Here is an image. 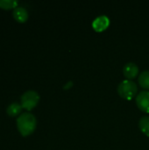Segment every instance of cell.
Masks as SVG:
<instances>
[{
    "mask_svg": "<svg viewBox=\"0 0 149 150\" xmlns=\"http://www.w3.org/2000/svg\"><path fill=\"white\" fill-rule=\"evenodd\" d=\"M40 95L35 91H26L24 92L20 98L21 105L27 111L33 109L40 101Z\"/></svg>",
    "mask_w": 149,
    "mask_h": 150,
    "instance_id": "3957f363",
    "label": "cell"
},
{
    "mask_svg": "<svg viewBox=\"0 0 149 150\" xmlns=\"http://www.w3.org/2000/svg\"><path fill=\"white\" fill-rule=\"evenodd\" d=\"M17 0H0V8L4 10H10V9H15L18 5Z\"/></svg>",
    "mask_w": 149,
    "mask_h": 150,
    "instance_id": "8fae6325",
    "label": "cell"
},
{
    "mask_svg": "<svg viewBox=\"0 0 149 150\" xmlns=\"http://www.w3.org/2000/svg\"><path fill=\"white\" fill-rule=\"evenodd\" d=\"M139 127H140V129L141 130V132L149 137V117L148 116H145V117H142L141 120H140V122H139Z\"/></svg>",
    "mask_w": 149,
    "mask_h": 150,
    "instance_id": "30bf717a",
    "label": "cell"
},
{
    "mask_svg": "<svg viewBox=\"0 0 149 150\" xmlns=\"http://www.w3.org/2000/svg\"><path fill=\"white\" fill-rule=\"evenodd\" d=\"M123 73H124V76L128 80H132V79L135 78L138 76L139 68L134 62H128L124 66Z\"/></svg>",
    "mask_w": 149,
    "mask_h": 150,
    "instance_id": "8992f818",
    "label": "cell"
},
{
    "mask_svg": "<svg viewBox=\"0 0 149 150\" xmlns=\"http://www.w3.org/2000/svg\"><path fill=\"white\" fill-rule=\"evenodd\" d=\"M139 83L142 88L149 90V70L141 72L139 76Z\"/></svg>",
    "mask_w": 149,
    "mask_h": 150,
    "instance_id": "9c48e42d",
    "label": "cell"
},
{
    "mask_svg": "<svg viewBox=\"0 0 149 150\" xmlns=\"http://www.w3.org/2000/svg\"><path fill=\"white\" fill-rule=\"evenodd\" d=\"M138 87L136 83L132 80H124L118 86V93L119 95L126 100L133 99L137 94Z\"/></svg>",
    "mask_w": 149,
    "mask_h": 150,
    "instance_id": "7a4b0ae2",
    "label": "cell"
},
{
    "mask_svg": "<svg viewBox=\"0 0 149 150\" xmlns=\"http://www.w3.org/2000/svg\"><path fill=\"white\" fill-rule=\"evenodd\" d=\"M72 86H73V82L69 81V82H68V83H66V85H64V86H63V89L68 90V89H69V88H70V87H72Z\"/></svg>",
    "mask_w": 149,
    "mask_h": 150,
    "instance_id": "7c38bea8",
    "label": "cell"
},
{
    "mask_svg": "<svg viewBox=\"0 0 149 150\" xmlns=\"http://www.w3.org/2000/svg\"><path fill=\"white\" fill-rule=\"evenodd\" d=\"M17 128L22 136H28L33 133L36 128L37 120L31 112H23L17 119Z\"/></svg>",
    "mask_w": 149,
    "mask_h": 150,
    "instance_id": "6da1fadb",
    "label": "cell"
},
{
    "mask_svg": "<svg viewBox=\"0 0 149 150\" xmlns=\"http://www.w3.org/2000/svg\"><path fill=\"white\" fill-rule=\"evenodd\" d=\"M22 108H23V107H22L21 104H18V103L14 102V103L10 104V105L7 106V108H6V112H7V114H8L9 116L14 117V116L18 115V114L21 112Z\"/></svg>",
    "mask_w": 149,
    "mask_h": 150,
    "instance_id": "ba28073f",
    "label": "cell"
},
{
    "mask_svg": "<svg viewBox=\"0 0 149 150\" xmlns=\"http://www.w3.org/2000/svg\"><path fill=\"white\" fill-rule=\"evenodd\" d=\"M136 104L142 112H149V91H141L136 97Z\"/></svg>",
    "mask_w": 149,
    "mask_h": 150,
    "instance_id": "277c9868",
    "label": "cell"
},
{
    "mask_svg": "<svg viewBox=\"0 0 149 150\" xmlns=\"http://www.w3.org/2000/svg\"><path fill=\"white\" fill-rule=\"evenodd\" d=\"M13 18L20 23H24L28 18V11L25 7L22 6H17L15 9H13L12 11Z\"/></svg>",
    "mask_w": 149,
    "mask_h": 150,
    "instance_id": "52a82bcc",
    "label": "cell"
},
{
    "mask_svg": "<svg viewBox=\"0 0 149 150\" xmlns=\"http://www.w3.org/2000/svg\"><path fill=\"white\" fill-rule=\"evenodd\" d=\"M110 25V19L108 17L102 15L97 17L92 22V27L97 32H103L105 31Z\"/></svg>",
    "mask_w": 149,
    "mask_h": 150,
    "instance_id": "5b68a950",
    "label": "cell"
}]
</instances>
